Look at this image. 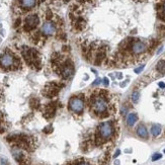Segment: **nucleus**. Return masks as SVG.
Returning a JSON list of instances; mask_svg holds the SVG:
<instances>
[{
  "instance_id": "nucleus-1",
  "label": "nucleus",
  "mask_w": 165,
  "mask_h": 165,
  "mask_svg": "<svg viewBox=\"0 0 165 165\" xmlns=\"http://www.w3.org/2000/svg\"><path fill=\"white\" fill-rule=\"evenodd\" d=\"M91 107H92L93 111L99 116L107 113V101L104 96H92L91 97Z\"/></svg>"
},
{
  "instance_id": "nucleus-2",
  "label": "nucleus",
  "mask_w": 165,
  "mask_h": 165,
  "mask_svg": "<svg viewBox=\"0 0 165 165\" xmlns=\"http://www.w3.org/2000/svg\"><path fill=\"white\" fill-rule=\"evenodd\" d=\"M114 128L111 122H104L98 126V135L99 138L102 139V141L111 139L114 135Z\"/></svg>"
},
{
  "instance_id": "nucleus-3",
  "label": "nucleus",
  "mask_w": 165,
  "mask_h": 165,
  "mask_svg": "<svg viewBox=\"0 0 165 165\" xmlns=\"http://www.w3.org/2000/svg\"><path fill=\"white\" fill-rule=\"evenodd\" d=\"M69 109L76 114H81L84 109V101L81 97H72L69 100Z\"/></svg>"
},
{
  "instance_id": "nucleus-4",
  "label": "nucleus",
  "mask_w": 165,
  "mask_h": 165,
  "mask_svg": "<svg viewBox=\"0 0 165 165\" xmlns=\"http://www.w3.org/2000/svg\"><path fill=\"white\" fill-rule=\"evenodd\" d=\"M39 24H40V18H39L38 15H36V14L29 15V16L26 18V21H24V29L26 31H31V29H36Z\"/></svg>"
},
{
  "instance_id": "nucleus-5",
  "label": "nucleus",
  "mask_w": 165,
  "mask_h": 165,
  "mask_svg": "<svg viewBox=\"0 0 165 165\" xmlns=\"http://www.w3.org/2000/svg\"><path fill=\"white\" fill-rule=\"evenodd\" d=\"M131 51L135 55L144 54L147 51V45L142 41H134L132 46H131Z\"/></svg>"
},
{
  "instance_id": "nucleus-6",
  "label": "nucleus",
  "mask_w": 165,
  "mask_h": 165,
  "mask_svg": "<svg viewBox=\"0 0 165 165\" xmlns=\"http://www.w3.org/2000/svg\"><path fill=\"white\" fill-rule=\"evenodd\" d=\"M60 70H61L60 71L61 76L63 77L64 79H68L71 75L73 74V72H74V67H73V64L71 63V61L68 60L67 63H65L62 66Z\"/></svg>"
},
{
  "instance_id": "nucleus-7",
  "label": "nucleus",
  "mask_w": 165,
  "mask_h": 165,
  "mask_svg": "<svg viewBox=\"0 0 165 165\" xmlns=\"http://www.w3.org/2000/svg\"><path fill=\"white\" fill-rule=\"evenodd\" d=\"M59 90H60V86L57 85V83H52L48 84L45 88V91H44V95L47 96V97H54L59 93Z\"/></svg>"
},
{
  "instance_id": "nucleus-8",
  "label": "nucleus",
  "mask_w": 165,
  "mask_h": 165,
  "mask_svg": "<svg viewBox=\"0 0 165 165\" xmlns=\"http://www.w3.org/2000/svg\"><path fill=\"white\" fill-rule=\"evenodd\" d=\"M13 64H14V57L11 56L10 54H3L0 57V66L2 68L8 69L13 67Z\"/></svg>"
},
{
  "instance_id": "nucleus-9",
  "label": "nucleus",
  "mask_w": 165,
  "mask_h": 165,
  "mask_svg": "<svg viewBox=\"0 0 165 165\" xmlns=\"http://www.w3.org/2000/svg\"><path fill=\"white\" fill-rule=\"evenodd\" d=\"M41 31H42L43 35L46 36H53V35H55V33H56V26L51 21H47L43 24Z\"/></svg>"
},
{
  "instance_id": "nucleus-10",
  "label": "nucleus",
  "mask_w": 165,
  "mask_h": 165,
  "mask_svg": "<svg viewBox=\"0 0 165 165\" xmlns=\"http://www.w3.org/2000/svg\"><path fill=\"white\" fill-rule=\"evenodd\" d=\"M105 57H106V51H105V48L104 47H100L98 49L97 53L95 55V59H94V65L96 66H99L101 65V62L104 60Z\"/></svg>"
},
{
  "instance_id": "nucleus-11",
  "label": "nucleus",
  "mask_w": 165,
  "mask_h": 165,
  "mask_svg": "<svg viewBox=\"0 0 165 165\" xmlns=\"http://www.w3.org/2000/svg\"><path fill=\"white\" fill-rule=\"evenodd\" d=\"M55 113H56V104L55 102H51V104L46 105L45 113H44L45 118L51 119L55 116Z\"/></svg>"
},
{
  "instance_id": "nucleus-12",
  "label": "nucleus",
  "mask_w": 165,
  "mask_h": 165,
  "mask_svg": "<svg viewBox=\"0 0 165 165\" xmlns=\"http://www.w3.org/2000/svg\"><path fill=\"white\" fill-rule=\"evenodd\" d=\"M136 133L140 138H142V139H148V137H149L147 128H146L143 124H140L138 127H137Z\"/></svg>"
},
{
  "instance_id": "nucleus-13",
  "label": "nucleus",
  "mask_w": 165,
  "mask_h": 165,
  "mask_svg": "<svg viewBox=\"0 0 165 165\" xmlns=\"http://www.w3.org/2000/svg\"><path fill=\"white\" fill-rule=\"evenodd\" d=\"M36 0H20V7L26 9H31L36 5Z\"/></svg>"
},
{
  "instance_id": "nucleus-14",
  "label": "nucleus",
  "mask_w": 165,
  "mask_h": 165,
  "mask_svg": "<svg viewBox=\"0 0 165 165\" xmlns=\"http://www.w3.org/2000/svg\"><path fill=\"white\" fill-rule=\"evenodd\" d=\"M73 22H74V26H75V29H76L77 31H82V29H83L84 27H85V26H86L85 19H83L82 17L75 18Z\"/></svg>"
},
{
  "instance_id": "nucleus-15",
  "label": "nucleus",
  "mask_w": 165,
  "mask_h": 165,
  "mask_svg": "<svg viewBox=\"0 0 165 165\" xmlns=\"http://www.w3.org/2000/svg\"><path fill=\"white\" fill-rule=\"evenodd\" d=\"M126 121H127V125L129 127H133L135 125V123L138 121V116L135 113H131L127 116V120Z\"/></svg>"
},
{
  "instance_id": "nucleus-16",
  "label": "nucleus",
  "mask_w": 165,
  "mask_h": 165,
  "mask_svg": "<svg viewBox=\"0 0 165 165\" xmlns=\"http://www.w3.org/2000/svg\"><path fill=\"white\" fill-rule=\"evenodd\" d=\"M160 133H161V126L158 125V124H155V125H153L152 127H151V134H152L153 137H158L160 135Z\"/></svg>"
},
{
  "instance_id": "nucleus-17",
  "label": "nucleus",
  "mask_w": 165,
  "mask_h": 165,
  "mask_svg": "<svg viewBox=\"0 0 165 165\" xmlns=\"http://www.w3.org/2000/svg\"><path fill=\"white\" fill-rule=\"evenodd\" d=\"M156 70L161 75H165V60H160L156 65Z\"/></svg>"
},
{
  "instance_id": "nucleus-18",
  "label": "nucleus",
  "mask_w": 165,
  "mask_h": 165,
  "mask_svg": "<svg viewBox=\"0 0 165 165\" xmlns=\"http://www.w3.org/2000/svg\"><path fill=\"white\" fill-rule=\"evenodd\" d=\"M131 99H132V101L134 102V104H138V101L140 99V92L138 90L133 91L132 95H131Z\"/></svg>"
},
{
  "instance_id": "nucleus-19",
  "label": "nucleus",
  "mask_w": 165,
  "mask_h": 165,
  "mask_svg": "<svg viewBox=\"0 0 165 165\" xmlns=\"http://www.w3.org/2000/svg\"><path fill=\"white\" fill-rule=\"evenodd\" d=\"M29 104L33 109H39L40 106V101H39L38 98H31V101H29Z\"/></svg>"
},
{
  "instance_id": "nucleus-20",
  "label": "nucleus",
  "mask_w": 165,
  "mask_h": 165,
  "mask_svg": "<svg viewBox=\"0 0 165 165\" xmlns=\"http://www.w3.org/2000/svg\"><path fill=\"white\" fill-rule=\"evenodd\" d=\"M31 40H33V42L36 44L40 41V33H36V34H34L33 36H31Z\"/></svg>"
},
{
  "instance_id": "nucleus-21",
  "label": "nucleus",
  "mask_w": 165,
  "mask_h": 165,
  "mask_svg": "<svg viewBox=\"0 0 165 165\" xmlns=\"http://www.w3.org/2000/svg\"><path fill=\"white\" fill-rule=\"evenodd\" d=\"M161 158H162V154H160V153H155L152 156V161H157V160L161 159Z\"/></svg>"
},
{
  "instance_id": "nucleus-22",
  "label": "nucleus",
  "mask_w": 165,
  "mask_h": 165,
  "mask_svg": "<svg viewBox=\"0 0 165 165\" xmlns=\"http://www.w3.org/2000/svg\"><path fill=\"white\" fill-rule=\"evenodd\" d=\"M46 18H47L48 20H50L53 18V12L50 10V9H47V11H46Z\"/></svg>"
},
{
  "instance_id": "nucleus-23",
  "label": "nucleus",
  "mask_w": 165,
  "mask_h": 165,
  "mask_svg": "<svg viewBox=\"0 0 165 165\" xmlns=\"http://www.w3.org/2000/svg\"><path fill=\"white\" fill-rule=\"evenodd\" d=\"M43 132L46 133V134H50V133L53 132V127H52L51 125H50V126H47V127H46L45 129L43 130Z\"/></svg>"
},
{
  "instance_id": "nucleus-24",
  "label": "nucleus",
  "mask_w": 165,
  "mask_h": 165,
  "mask_svg": "<svg viewBox=\"0 0 165 165\" xmlns=\"http://www.w3.org/2000/svg\"><path fill=\"white\" fill-rule=\"evenodd\" d=\"M145 68V65H141L140 67H137V68H135V70H134V72L136 73V74H140V73L143 71V69Z\"/></svg>"
},
{
  "instance_id": "nucleus-25",
  "label": "nucleus",
  "mask_w": 165,
  "mask_h": 165,
  "mask_svg": "<svg viewBox=\"0 0 165 165\" xmlns=\"http://www.w3.org/2000/svg\"><path fill=\"white\" fill-rule=\"evenodd\" d=\"M102 82V80L100 79V78H96L94 81L92 82V86H97V85H99L100 83Z\"/></svg>"
},
{
  "instance_id": "nucleus-26",
  "label": "nucleus",
  "mask_w": 165,
  "mask_h": 165,
  "mask_svg": "<svg viewBox=\"0 0 165 165\" xmlns=\"http://www.w3.org/2000/svg\"><path fill=\"white\" fill-rule=\"evenodd\" d=\"M21 24V19L20 18H17L16 20H15V22H14V24H13V26H14V29H17L18 26Z\"/></svg>"
},
{
  "instance_id": "nucleus-27",
  "label": "nucleus",
  "mask_w": 165,
  "mask_h": 165,
  "mask_svg": "<svg viewBox=\"0 0 165 165\" xmlns=\"http://www.w3.org/2000/svg\"><path fill=\"white\" fill-rule=\"evenodd\" d=\"M128 113V107L126 106H123L122 107V111H121V114H123V116H126V114Z\"/></svg>"
},
{
  "instance_id": "nucleus-28",
  "label": "nucleus",
  "mask_w": 165,
  "mask_h": 165,
  "mask_svg": "<svg viewBox=\"0 0 165 165\" xmlns=\"http://www.w3.org/2000/svg\"><path fill=\"white\" fill-rule=\"evenodd\" d=\"M102 82H104V86H109V78H106V77H104V78L102 79Z\"/></svg>"
},
{
  "instance_id": "nucleus-29",
  "label": "nucleus",
  "mask_w": 165,
  "mask_h": 165,
  "mask_svg": "<svg viewBox=\"0 0 165 165\" xmlns=\"http://www.w3.org/2000/svg\"><path fill=\"white\" fill-rule=\"evenodd\" d=\"M158 86H159L160 88L164 89L165 88V83H164V82H159V83H158Z\"/></svg>"
},
{
  "instance_id": "nucleus-30",
  "label": "nucleus",
  "mask_w": 165,
  "mask_h": 165,
  "mask_svg": "<svg viewBox=\"0 0 165 165\" xmlns=\"http://www.w3.org/2000/svg\"><path fill=\"white\" fill-rule=\"evenodd\" d=\"M120 154H121V150H116V153H114V158H116Z\"/></svg>"
},
{
  "instance_id": "nucleus-31",
  "label": "nucleus",
  "mask_w": 165,
  "mask_h": 165,
  "mask_svg": "<svg viewBox=\"0 0 165 165\" xmlns=\"http://www.w3.org/2000/svg\"><path fill=\"white\" fill-rule=\"evenodd\" d=\"M77 165H91L90 163H87V162H80V163H78Z\"/></svg>"
},
{
  "instance_id": "nucleus-32",
  "label": "nucleus",
  "mask_w": 165,
  "mask_h": 165,
  "mask_svg": "<svg viewBox=\"0 0 165 165\" xmlns=\"http://www.w3.org/2000/svg\"><path fill=\"white\" fill-rule=\"evenodd\" d=\"M162 50H163V47H162V46H161V47L159 48V50H158V51H157V54H160V53H161Z\"/></svg>"
},
{
  "instance_id": "nucleus-33",
  "label": "nucleus",
  "mask_w": 165,
  "mask_h": 165,
  "mask_svg": "<svg viewBox=\"0 0 165 165\" xmlns=\"http://www.w3.org/2000/svg\"><path fill=\"white\" fill-rule=\"evenodd\" d=\"M122 77H123V74H122V73H119V74H118V78H119V79H122Z\"/></svg>"
},
{
  "instance_id": "nucleus-34",
  "label": "nucleus",
  "mask_w": 165,
  "mask_h": 165,
  "mask_svg": "<svg viewBox=\"0 0 165 165\" xmlns=\"http://www.w3.org/2000/svg\"><path fill=\"white\" fill-rule=\"evenodd\" d=\"M114 165H120V161H118V160H116V161H114Z\"/></svg>"
},
{
  "instance_id": "nucleus-35",
  "label": "nucleus",
  "mask_w": 165,
  "mask_h": 165,
  "mask_svg": "<svg viewBox=\"0 0 165 165\" xmlns=\"http://www.w3.org/2000/svg\"><path fill=\"white\" fill-rule=\"evenodd\" d=\"M91 71H92V72L94 73V74H97V72H96V71H95L94 69H91Z\"/></svg>"
},
{
  "instance_id": "nucleus-36",
  "label": "nucleus",
  "mask_w": 165,
  "mask_h": 165,
  "mask_svg": "<svg viewBox=\"0 0 165 165\" xmlns=\"http://www.w3.org/2000/svg\"><path fill=\"white\" fill-rule=\"evenodd\" d=\"M63 1H64V2H65V3H68V2H69V1H70V0H63Z\"/></svg>"
},
{
  "instance_id": "nucleus-37",
  "label": "nucleus",
  "mask_w": 165,
  "mask_h": 165,
  "mask_svg": "<svg viewBox=\"0 0 165 165\" xmlns=\"http://www.w3.org/2000/svg\"><path fill=\"white\" fill-rule=\"evenodd\" d=\"M163 11L165 12V2H164V4H163Z\"/></svg>"
},
{
  "instance_id": "nucleus-38",
  "label": "nucleus",
  "mask_w": 165,
  "mask_h": 165,
  "mask_svg": "<svg viewBox=\"0 0 165 165\" xmlns=\"http://www.w3.org/2000/svg\"><path fill=\"white\" fill-rule=\"evenodd\" d=\"M136 1H138V2H143V1H145V0H136Z\"/></svg>"
},
{
  "instance_id": "nucleus-39",
  "label": "nucleus",
  "mask_w": 165,
  "mask_h": 165,
  "mask_svg": "<svg viewBox=\"0 0 165 165\" xmlns=\"http://www.w3.org/2000/svg\"><path fill=\"white\" fill-rule=\"evenodd\" d=\"M164 153H165V149H164Z\"/></svg>"
}]
</instances>
